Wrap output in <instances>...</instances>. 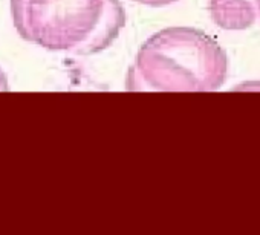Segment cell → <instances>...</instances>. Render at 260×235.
I'll return each instance as SVG.
<instances>
[{
    "label": "cell",
    "mask_w": 260,
    "mask_h": 235,
    "mask_svg": "<svg viewBox=\"0 0 260 235\" xmlns=\"http://www.w3.org/2000/svg\"><path fill=\"white\" fill-rule=\"evenodd\" d=\"M228 58L205 32L194 28H166L138 51L127 72L130 92H211L226 78Z\"/></svg>",
    "instance_id": "obj_1"
},
{
    "label": "cell",
    "mask_w": 260,
    "mask_h": 235,
    "mask_svg": "<svg viewBox=\"0 0 260 235\" xmlns=\"http://www.w3.org/2000/svg\"><path fill=\"white\" fill-rule=\"evenodd\" d=\"M11 16L23 40L72 55L106 51L125 25L119 0H11Z\"/></svg>",
    "instance_id": "obj_2"
},
{
    "label": "cell",
    "mask_w": 260,
    "mask_h": 235,
    "mask_svg": "<svg viewBox=\"0 0 260 235\" xmlns=\"http://www.w3.org/2000/svg\"><path fill=\"white\" fill-rule=\"evenodd\" d=\"M213 22L226 31L249 28L257 17V0H208Z\"/></svg>",
    "instance_id": "obj_3"
},
{
    "label": "cell",
    "mask_w": 260,
    "mask_h": 235,
    "mask_svg": "<svg viewBox=\"0 0 260 235\" xmlns=\"http://www.w3.org/2000/svg\"><path fill=\"white\" fill-rule=\"evenodd\" d=\"M134 2L146 5V7H152V8H161V7L172 5V4L178 2V0H134Z\"/></svg>",
    "instance_id": "obj_4"
},
{
    "label": "cell",
    "mask_w": 260,
    "mask_h": 235,
    "mask_svg": "<svg viewBox=\"0 0 260 235\" xmlns=\"http://www.w3.org/2000/svg\"><path fill=\"white\" fill-rule=\"evenodd\" d=\"M257 10H258V13H260V0H257Z\"/></svg>",
    "instance_id": "obj_6"
},
{
    "label": "cell",
    "mask_w": 260,
    "mask_h": 235,
    "mask_svg": "<svg viewBox=\"0 0 260 235\" xmlns=\"http://www.w3.org/2000/svg\"><path fill=\"white\" fill-rule=\"evenodd\" d=\"M5 90H8V80H7L5 72L0 69V92H5Z\"/></svg>",
    "instance_id": "obj_5"
}]
</instances>
